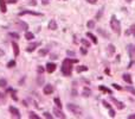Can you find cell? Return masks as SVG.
<instances>
[{
	"label": "cell",
	"instance_id": "obj_1",
	"mask_svg": "<svg viewBox=\"0 0 135 119\" xmlns=\"http://www.w3.org/2000/svg\"><path fill=\"white\" fill-rule=\"evenodd\" d=\"M77 59H70L65 58L62 63V73L64 76H70L71 75V71H72V64L76 63Z\"/></svg>",
	"mask_w": 135,
	"mask_h": 119
},
{
	"label": "cell",
	"instance_id": "obj_2",
	"mask_svg": "<svg viewBox=\"0 0 135 119\" xmlns=\"http://www.w3.org/2000/svg\"><path fill=\"white\" fill-rule=\"evenodd\" d=\"M110 28H112L113 31L115 32V33H117V35L121 33V24H120L119 19H117L115 16H113L112 19H110Z\"/></svg>",
	"mask_w": 135,
	"mask_h": 119
},
{
	"label": "cell",
	"instance_id": "obj_3",
	"mask_svg": "<svg viewBox=\"0 0 135 119\" xmlns=\"http://www.w3.org/2000/svg\"><path fill=\"white\" fill-rule=\"evenodd\" d=\"M66 107H68V110H69L70 112H72V114H75L76 117H81V115H82V110L77 106V105L68 104V105H66Z\"/></svg>",
	"mask_w": 135,
	"mask_h": 119
},
{
	"label": "cell",
	"instance_id": "obj_4",
	"mask_svg": "<svg viewBox=\"0 0 135 119\" xmlns=\"http://www.w3.org/2000/svg\"><path fill=\"white\" fill-rule=\"evenodd\" d=\"M10 112H11V114L13 115V117H17V118L19 119V118H21V115H20V112H19V110L18 108H16V107H13V106H11L10 108Z\"/></svg>",
	"mask_w": 135,
	"mask_h": 119
},
{
	"label": "cell",
	"instance_id": "obj_5",
	"mask_svg": "<svg viewBox=\"0 0 135 119\" xmlns=\"http://www.w3.org/2000/svg\"><path fill=\"white\" fill-rule=\"evenodd\" d=\"M110 100H112V103H113V104H115L116 107H117L119 110H123V108H124V104H123V103H121V101H119L117 99H115V98H113V96H110Z\"/></svg>",
	"mask_w": 135,
	"mask_h": 119
},
{
	"label": "cell",
	"instance_id": "obj_6",
	"mask_svg": "<svg viewBox=\"0 0 135 119\" xmlns=\"http://www.w3.org/2000/svg\"><path fill=\"white\" fill-rule=\"evenodd\" d=\"M53 114L56 115L57 118H61V119H62V118L63 119L65 118V114H64V113L61 111V108H58V107H57V108H56V107L53 108Z\"/></svg>",
	"mask_w": 135,
	"mask_h": 119
},
{
	"label": "cell",
	"instance_id": "obj_7",
	"mask_svg": "<svg viewBox=\"0 0 135 119\" xmlns=\"http://www.w3.org/2000/svg\"><path fill=\"white\" fill-rule=\"evenodd\" d=\"M51 93H53V86L52 85H46V86H44V94H51Z\"/></svg>",
	"mask_w": 135,
	"mask_h": 119
},
{
	"label": "cell",
	"instance_id": "obj_8",
	"mask_svg": "<svg viewBox=\"0 0 135 119\" xmlns=\"http://www.w3.org/2000/svg\"><path fill=\"white\" fill-rule=\"evenodd\" d=\"M25 14H31V16H42V13H38V12H33V11H21L19 12V16H25Z\"/></svg>",
	"mask_w": 135,
	"mask_h": 119
},
{
	"label": "cell",
	"instance_id": "obj_9",
	"mask_svg": "<svg viewBox=\"0 0 135 119\" xmlns=\"http://www.w3.org/2000/svg\"><path fill=\"white\" fill-rule=\"evenodd\" d=\"M40 45V42H36V43H32V44H30L29 47L26 48V51H29V52H31V51H33L37 47H39Z\"/></svg>",
	"mask_w": 135,
	"mask_h": 119
},
{
	"label": "cell",
	"instance_id": "obj_10",
	"mask_svg": "<svg viewBox=\"0 0 135 119\" xmlns=\"http://www.w3.org/2000/svg\"><path fill=\"white\" fill-rule=\"evenodd\" d=\"M16 24L18 25V26H19L20 29H21V30H27V29H29V25H27L25 22H21V20H17Z\"/></svg>",
	"mask_w": 135,
	"mask_h": 119
},
{
	"label": "cell",
	"instance_id": "obj_11",
	"mask_svg": "<svg viewBox=\"0 0 135 119\" xmlns=\"http://www.w3.org/2000/svg\"><path fill=\"white\" fill-rule=\"evenodd\" d=\"M6 3H7V0H0V11L3 12V13H6V11H7Z\"/></svg>",
	"mask_w": 135,
	"mask_h": 119
},
{
	"label": "cell",
	"instance_id": "obj_12",
	"mask_svg": "<svg viewBox=\"0 0 135 119\" xmlns=\"http://www.w3.org/2000/svg\"><path fill=\"white\" fill-rule=\"evenodd\" d=\"M56 64L55 63H47L46 64V71L47 73H53L55 70H56Z\"/></svg>",
	"mask_w": 135,
	"mask_h": 119
},
{
	"label": "cell",
	"instance_id": "obj_13",
	"mask_svg": "<svg viewBox=\"0 0 135 119\" xmlns=\"http://www.w3.org/2000/svg\"><path fill=\"white\" fill-rule=\"evenodd\" d=\"M82 95L84 96V98H88L91 95V89H89L88 87H84L83 88V91H82Z\"/></svg>",
	"mask_w": 135,
	"mask_h": 119
},
{
	"label": "cell",
	"instance_id": "obj_14",
	"mask_svg": "<svg viewBox=\"0 0 135 119\" xmlns=\"http://www.w3.org/2000/svg\"><path fill=\"white\" fill-rule=\"evenodd\" d=\"M127 51H128V54H129V56H130V57H133V56H134L135 48H134V45H133V44H129V45L127 47Z\"/></svg>",
	"mask_w": 135,
	"mask_h": 119
},
{
	"label": "cell",
	"instance_id": "obj_15",
	"mask_svg": "<svg viewBox=\"0 0 135 119\" xmlns=\"http://www.w3.org/2000/svg\"><path fill=\"white\" fill-rule=\"evenodd\" d=\"M122 79H123L124 81H126V82L128 83V85H131V83H133V80H131V76L129 75V74H123V75H122Z\"/></svg>",
	"mask_w": 135,
	"mask_h": 119
},
{
	"label": "cell",
	"instance_id": "obj_16",
	"mask_svg": "<svg viewBox=\"0 0 135 119\" xmlns=\"http://www.w3.org/2000/svg\"><path fill=\"white\" fill-rule=\"evenodd\" d=\"M49 29L50 30H57V23H56L55 19H51L49 22Z\"/></svg>",
	"mask_w": 135,
	"mask_h": 119
},
{
	"label": "cell",
	"instance_id": "obj_17",
	"mask_svg": "<svg viewBox=\"0 0 135 119\" xmlns=\"http://www.w3.org/2000/svg\"><path fill=\"white\" fill-rule=\"evenodd\" d=\"M12 47H13V52H14V56H18L19 55V45L16 43V42H13L12 43Z\"/></svg>",
	"mask_w": 135,
	"mask_h": 119
},
{
	"label": "cell",
	"instance_id": "obj_18",
	"mask_svg": "<svg viewBox=\"0 0 135 119\" xmlns=\"http://www.w3.org/2000/svg\"><path fill=\"white\" fill-rule=\"evenodd\" d=\"M107 52H108V55H113L115 52V47L113 44H109L108 47H107Z\"/></svg>",
	"mask_w": 135,
	"mask_h": 119
},
{
	"label": "cell",
	"instance_id": "obj_19",
	"mask_svg": "<svg viewBox=\"0 0 135 119\" xmlns=\"http://www.w3.org/2000/svg\"><path fill=\"white\" fill-rule=\"evenodd\" d=\"M87 37H89L90 39L93 41V43H94V44H97V42H98V41H97V38L93 35V33H91V32H87Z\"/></svg>",
	"mask_w": 135,
	"mask_h": 119
},
{
	"label": "cell",
	"instance_id": "obj_20",
	"mask_svg": "<svg viewBox=\"0 0 135 119\" xmlns=\"http://www.w3.org/2000/svg\"><path fill=\"white\" fill-rule=\"evenodd\" d=\"M25 38H26L27 41H31V39H33V38H35V35H33L32 32H29V31H27L26 33H25Z\"/></svg>",
	"mask_w": 135,
	"mask_h": 119
},
{
	"label": "cell",
	"instance_id": "obj_21",
	"mask_svg": "<svg viewBox=\"0 0 135 119\" xmlns=\"http://www.w3.org/2000/svg\"><path fill=\"white\" fill-rule=\"evenodd\" d=\"M97 31H98V33H100V35L103 36L104 38H109V35H108V33H107L105 31H104L103 29H97Z\"/></svg>",
	"mask_w": 135,
	"mask_h": 119
},
{
	"label": "cell",
	"instance_id": "obj_22",
	"mask_svg": "<svg viewBox=\"0 0 135 119\" xmlns=\"http://www.w3.org/2000/svg\"><path fill=\"white\" fill-rule=\"evenodd\" d=\"M98 89H100V91H102V92H105V93H108V94H110V95L113 94V92L110 91V89H108V88H105L104 86H100V87H98Z\"/></svg>",
	"mask_w": 135,
	"mask_h": 119
},
{
	"label": "cell",
	"instance_id": "obj_23",
	"mask_svg": "<svg viewBox=\"0 0 135 119\" xmlns=\"http://www.w3.org/2000/svg\"><path fill=\"white\" fill-rule=\"evenodd\" d=\"M77 73H82V71H87L88 70V67L87 66H79V67H77Z\"/></svg>",
	"mask_w": 135,
	"mask_h": 119
},
{
	"label": "cell",
	"instance_id": "obj_24",
	"mask_svg": "<svg viewBox=\"0 0 135 119\" xmlns=\"http://www.w3.org/2000/svg\"><path fill=\"white\" fill-rule=\"evenodd\" d=\"M129 33H131V35L135 37V24H133V25L130 26V29L127 31V35H129Z\"/></svg>",
	"mask_w": 135,
	"mask_h": 119
},
{
	"label": "cell",
	"instance_id": "obj_25",
	"mask_svg": "<svg viewBox=\"0 0 135 119\" xmlns=\"http://www.w3.org/2000/svg\"><path fill=\"white\" fill-rule=\"evenodd\" d=\"M53 101H55V104L57 105L58 108H62V107H63V105H62V103H61V100H59V98H55Z\"/></svg>",
	"mask_w": 135,
	"mask_h": 119
},
{
	"label": "cell",
	"instance_id": "obj_26",
	"mask_svg": "<svg viewBox=\"0 0 135 119\" xmlns=\"http://www.w3.org/2000/svg\"><path fill=\"white\" fill-rule=\"evenodd\" d=\"M87 26H88V29H94L95 28V22L94 20H89L87 23Z\"/></svg>",
	"mask_w": 135,
	"mask_h": 119
},
{
	"label": "cell",
	"instance_id": "obj_27",
	"mask_svg": "<svg viewBox=\"0 0 135 119\" xmlns=\"http://www.w3.org/2000/svg\"><path fill=\"white\" fill-rule=\"evenodd\" d=\"M29 117H30L31 119H40V117H39V115L35 114V112H30V113H29Z\"/></svg>",
	"mask_w": 135,
	"mask_h": 119
},
{
	"label": "cell",
	"instance_id": "obj_28",
	"mask_svg": "<svg viewBox=\"0 0 135 119\" xmlns=\"http://www.w3.org/2000/svg\"><path fill=\"white\" fill-rule=\"evenodd\" d=\"M6 86H7V81H6V80L5 79H0V87H6Z\"/></svg>",
	"mask_w": 135,
	"mask_h": 119
},
{
	"label": "cell",
	"instance_id": "obj_29",
	"mask_svg": "<svg viewBox=\"0 0 135 119\" xmlns=\"http://www.w3.org/2000/svg\"><path fill=\"white\" fill-rule=\"evenodd\" d=\"M102 14H103V8H101L100 11L97 12L96 18H95V19H96V20H100V18H101V17H102Z\"/></svg>",
	"mask_w": 135,
	"mask_h": 119
},
{
	"label": "cell",
	"instance_id": "obj_30",
	"mask_svg": "<svg viewBox=\"0 0 135 119\" xmlns=\"http://www.w3.org/2000/svg\"><path fill=\"white\" fill-rule=\"evenodd\" d=\"M8 36H10V37H12V38H16V39H18V38H19V35H18L17 32H10V33H8Z\"/></svg>",
	"mask_w": 135,
	"mask_h": 119
},
{
	"label": "cell",
	"instance_id": "obj_31",
	"mask_svg": "<svg viewBox=\"0 0 135 119\" xmlns=\"http://www.w3.org/2000/svg\"><path fill=\"white\" fill-rule=\"evenodd\" d=\"M14 66H16V61H14V59H12V61H10V62L7 63V66H6V67H7V68H13Z\"/></svg>",
	"mask_w": 135,
	"mask_h": 119
},
{
	"label": "cell",
	"instance_id": "obj_32",
	"mask_svg": "<svg viewBox=\"0 0 135 119\" xmlns=\"http://www.w3.org/2000/svg\"><path fill=\"white\" fill-rule=\"evenodd\" d=\"M127 91L129 92V93H131L133 95H135V88L131 87V86H127Z\"/></svg>",
	"mask_w": 135,
	"mask_h": 119
},
{
	"label": "cell",
	"instance_id": "obj_33",
	"mask_svg": "<svg viewBox=\"0 0 135 119\" xmlns=\"http://www.w3.org/2000/svg\"><path fill=\"white\" fill-rule=\"evenodd\" d=\"M49 52V50L47 49H42V50H39V55L40 56H45Z\"/></svg>",
	"mask_w": 135,
	"mask_h": 119
},
{
	"label": "cell",
	"instance_id": "obj_34",
	"mask_svg": "<svg viewBox=\"0 0 135 119\" xmlns=\"http://www.w3.org/2000/svg\"><path fill=\"white\" fill-rule=\"evenodd\" d=\"M102 104H103V106L105 107V108H108V110H110V108H113V107H112V105H109V104L107 103L105 100H102Z\"/></svg>",
	"mask_w": 135,
	"mask_h": 119
},
{
	"label": "cell",
	"instance_id": "obj_35",
	"mask_svg": "<svg viewBox=\"0 0 135 119\" xmlns=\"http://www.w3.org/2000/svg\"><path fill=\"white\" fill-rule=\"evenodd\" d=\"M81 43L83 44V45H84L85 48H89V47H90V43H89V42H88L87 39H81Z\"/></svg>",
	"mask_w": 135,
	"mask_h": 119
},
{
	"label": "cell",
	"instance_id": "obj_36",
	"mask_svg": "<svg viewBox=\"0 0 135 119\" xmlns=\"http://www.w3.org/2000/svg\"><path fill=\"white\" fill-rule=\"evenodd\" d=\"M37 82H38L39 86H42L43 83H44V76H39L38 79H37Z\"/></svg>",
	"mask_w": 135,
	"mask_h": 119
},
{
	"label": "cell",
	"instance_id": "obj_37",
	"mask_svg": "<svg viewBox=\"0 0 135 119\" xmlns=\"http://www.w3.org/2000/svg\"><path fill=\"white\" fill-rule=\"evenodd\" d=\"M44 117H45V118H47V119H52V118H53V115L50 114L49 112H45V113H44Z\"/></svg>",
	"mask_w": 135,
	"mask_h": 119
},
{
	"label": "cell",
	"instance_id": "obj_38",
	"mask_svg": "<svg viewBox=\"0 0 135 119\" xmlns=\"http://www.w3.org/2000/svg\"><path fill=\"white\" fill-rule=\"evenodd\" d=\"M112 86H113L114 88H115V89H117V91H121V89H122V87H121V86H119L117 83H113Z\"/></svg>",
	"mask_w": 135,
	"mask_h": 119
},
{
	"label": "cell",
	"instance_id": "obj_39",
	"mask_svg": "<svg viewBox=\"0 0 135 119\" xmlns=\"http://www.w3.org/2000/svg\"><path fill=\"white\" fill-rule=\"evenodd\" d=\"M109 115H110L112 118H114V117H115V111H114L113 108H110V110H109Z\"/></svg>",
	"mask_w": 135,
	"mask_h": 119
},
{
	"label": "cell",
	"instance_id": "obj_40",
	"mask_svg": "<svg viewBox=\"0 0 135 119\" xmlns=\"http://www.w3.org/2000/svg\"><path fill=\"white\" fill-rule=\"evenodd\" d=\"M37 71H38L39 74H42V73H44V68H43L42 66H38V68H37Z\"/></svg>",
	"mask_w": 135,
	"mask_h": 119
},
{
	"label": "cell",
	"instance_id": "obj_41",
	"mask_svg": "<svg viewBox=\"0 0 135 119\" xmlns=\"http://www.w3.org/2000/svg\"><path fill=\"white\" fill-rule=\"evenodd\" d=\"M12 99L13 100H18V98H17V95H16V92H12Z\"/></svg>",
	"mask_w": 135,
	"mask_h": 119
},
{
	"label": "cell",
	"instance_id": "obj_42",
	"mask_svg": "<svg viewBox=\"0 0 135 119\" xmlns=\"http://www.w3.org/2000/svg\"><path fill=\"white\" fill-rule=\"evenodd\" d=\"M87 3H89V4H96L97 3V0H87Z\"/></svg>",
	"mask_w": 135,
	"mask_h": 119
},
{
	"label": "cell",
	"instance_id": "obj_43",
	"mask_svg": "<svg viewBox=\"0 0 135 119\" xmlns=\"http://www.w3.org/2000/svg\"><path fill=\"white\" fill-rule=\"evenodd\" d=\"M81 54L82 55H87V50H85L84 48H81Z\"/></svg>",
	"mask_w": 135,
	"mask_h": 119
},
{
	"label": "cell",
	"instance_id": "obj_44",
	"mask_svg": "<svg viewBox=\"0 0 135 119\" xmlns=\"http://www.w3.org/2000/svg\"><path fill=\"white\" fill-rule=\"evenodd\" d=\"M68 55H69V56H73V57H75V55H76V54H75L73 51H70V50H69V51H68Z\"/></svg>",
	"mask_w": 135,
	"mask_h": 119
},
{
	"label": "cell",
	"instance_id": "obj_45",
	"mask_svg": "<svg viewBox=\"0 0 135 119\" xmlns=\"http://www.w3.org/2000/svg\"><path fill=\"white\" fill-rule=\"evenodd\" d=\"M127 118H128V119H135V114H129Z\"/></svg>",
	"mask_w": 135,
	"mask_h": 119
},
{
	"label": "cell",
	"instance_id": "obj_46",
	"mask_svg": "<svg viewBox=\"0 0 135 119\" xmlns=\"http://www.w3.org/2000/svg\"><path fill=\"white\" fill-rule=\"evenodd\" d=\"M71 94H72L73 96H77V92H76V89H73V91L71 92Z\"/></svg>",
	"mask_w": 135,
	"mask_h": 119
},
{
	"label": "cell",
	"instance_id": "obj_47",
	"mask_svg": "<svg viewBox=\"0 0 135 119\" xmlns=\"http://www.w3.org/2000/svg\"><path fill=\"white\" fill-rule=\"evenodd\" d=\"M7 3H10V4H16L17 0H7Z\"/></svg>",
	"mask_w": 135,
	"mask_h": 119
},
{
	"label": "cell",
	"instance_id": "obj_48",
	"mask_svg": "<svg viewBox=\"0 0 135 119\" xmlns=\"http://www.w3.org/2000/svg\"><path fill=\"white\" fill-rule=\"evenodd\" d=\"M51 58L56 59V58H58V57H57V55H56V54H52V55H51Z\"/></svg>",
	"mask_w": 135,
	"mask_h": 119
},
{
	"label": "cell",
	"instance_id": "obj_49",
	"mask_svg": "<svg viewBox=\"0 0 135 119\" xmlns=\"http://www.w3.org/2000/svg\"><path fill=\"white\" fill-rule=\"evenodd\" d=\"M42 3L43 4H49V3H50V0H42Z\"/></svg>",
	"mask_w": 135,
	"mask_h": 119
},
{
	"label": "cell",
	"instance_id": "obj_50",
	"mask_svg": "<svg viewBox=\"0 0 135 119\" xmlns=\"http://www.w3.org/2000/svg\"><path fill=\"white\" fill-rule=\"evenodd\" d=\"M0 98H4V94H1V93H0Z\"/></svg>",
	"mask_w": 135,
	"mask_h": 119
},
{
	"label": "cell",
	"instance_id": "obj_51",
	"mask_svg": "<svg viewBox=\"0 0 135 119\" xmlns=\"http://www.w3.org/2000/svg\"><path fill=\"white\" fill-rule=\"evenodd\" d=\"M126 1H128V3H129V1H131V0H126Z\"/></svg>",
	"mask_w": 135,
	"mask_h": 119
}]
</instances>
